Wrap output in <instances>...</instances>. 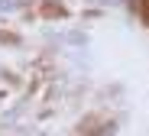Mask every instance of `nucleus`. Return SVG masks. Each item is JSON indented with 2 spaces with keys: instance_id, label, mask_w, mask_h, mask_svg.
Instances as JSON below:
<instances>
[]
</instances>
